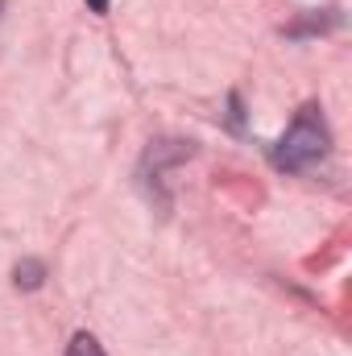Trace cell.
<instances>
[{
  "instance_id": "6da1fadb",
  "label": "cell",
  "mask_w": 352,
  "mask_h": 356,
  "mask_svg": "<svg viewBox=\"0 0 352 356\" xmlns=\"http://www.w3.org/2000/svg\"><path fill=\"white\" fill-rule=\"evenodd\" d=\"M328 145H332L328 120L319 116V108H315V104H307V108L294 116V124L286 129V137L278 141L273 162H278L282 170H311V166L328 154Z\"/></svg>"
},
{
  "instance_id": "7a4b0ae2",
  "label": "cell",
  "mask_w": 352,
  "mask_h": 356,
  "mask_svg": "<svg viewBox=\"0 0 352 356\" xmlns=\"http://www.w3.org/2000/svg\"><path fill=\"white\" fill-rule=\"evenodd\" d=\"M67 356H104V348H99V340H95L91 332H79V336L67 344Z\"/></svg>"
},
{
  "instance_id": "3957f363",
  "label": "cell",
  "mask_w": 352,
  "mask_h": 356,
  "mask_svg": "<svg viewBox=\"0 0 352 356\" xmlns=\"http://www.w3.org/2000/svg\"><path fill=\"white\" fill-rule=\"evenodd\" d=\"M17 286H25V290L42 286V261H25V266H17Z\"/></svg>"
},
{
  "instance_id": "277c9868",
  "label": "cell",
  "mask_w": 352,
  "mask_h": 356,
  "mask_svg": "<svg viewBox=\"0 0 352 356\" xmlns=\"http://www.w3.org/2000/svg\"><path fill=\"white\" fill-rule=\"evenodd\" d=\"M91 8H95V13H108V0H91Z\"/></svg>"
},
{
  "instance_id": "5b68a950",
  "label": "cell",
  "mask_w": 352,
  "mask_h": 356,
  "mask_svg": "<svg viewBox=\"0 0 352 356\" xmlns=\"http://www.w3.org/2000/svg\"><path fill=\"white\" fill-rule=\"evenodd\" d=\"M0 13H4V0H0Z\"/></svg>"
}]
</instances>
